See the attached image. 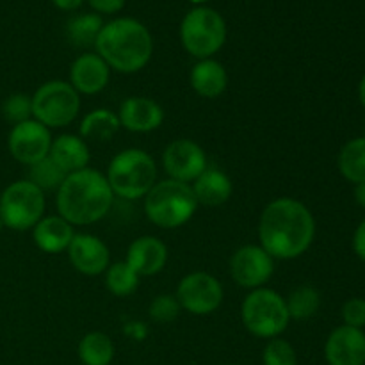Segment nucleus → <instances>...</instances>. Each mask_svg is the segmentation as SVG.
I'll return each instance as SVG.
<instances>
[{
  "label": "nucleus",
  "instance_id": "nucleus-10",
  "mask_svg": "<svg viewBox=\"0 0 365 365\" xmlns=\"http://www.w3.org/2000/svg\"><path fill=\"white\" fill-rule=\"evenodd\" d=\"M175 298L185 312L192 316H209L221 307L225 291L216 277L205 271H195L178 282Z\"/></svg>",
  "mask_w": 365,
  "mask_h": 365
},
{
  "label": "nucleus",
  "instance_id": "nucleus-11",
  "mask_svg": "<svg viewBox=\"0 0 365 365\" xmlns=\"http://www.w3.org/2000/svg\"><path fill=\"white\" fill-rule=\"evenodd\" d=\"M50 146H52L50 128L36 120H27L24 123L14 125L7 135L9 153L14 160L24 166H32L48 157Z\"/></svg>",
  "mask_w": 365,
  "mask_h": 365
},
{
  "label": "nucleus",
  "instance_id": "nucleus-39",
  "mask_svg": "<svg viewBox=\"0 0 365 365\" xmlns=\"http://www.w3.org/2000/svg\"><path fill=\"white\" fill-rule=\"evenodd\" d=\"M191 4H196V6H200V4H205V2H210V0H189Z\"/></svg>",
  "mask_w": 365,
  "mask_h": 365
},
{
  "label": "nucleus",
  "instance_id": "nucleus-5",
  "mask_svg": "<svg viewBox=\"0 0 365 365\" xmlns=\"http://www.w3.org/2000/svg\"><path fill=\"white\" fill-rule=\"evenodd\" d=\"M106 178L114 196L123 200L145 198L155 185L157 166L145 150L127 148L113 157Z\"/></svg>",
  "mask_w": 365,
  "mask_h": 365
},
{
  "label": "nucleus",
  "instance_id": "nucleus-24",
  "mask_svg": "<svg viewBox=\"0 0 365 365\" xmlns=\"http://www.w3.org/2000/svg\"><path fill=\"white\" fill-rule=\"evenodd\" d=\"M77 353L84 365H110L114 360V344L103 331H91L81 339Z\"/></svg>",
  "mask_w": 365,
  "mask_h": 365
},
{
  "label": "nucleus",
  "instance_id": "nucleus-32",
  "mask_svg": "<svg viewBox=\"0 0 365 365\" xmlns=\"http://www.w3.org/2000/svg\"><path fill=\"white\" fill-rule=\"evenodd\" d=\"M180 303L171 294H159L148 307V316L155 323H171L180 314Z\"/></svg>",
  "mask_w": 365,
  "mask_h": 365
},
{
  "label": "nucleus",
  "instance_id": "nucleus-26",
  "mask_svg": "<svg viewBox=\"0 0 365 365\" xmlns=\"http://www.w3.org/2000/svg\"><path fill=\"white\" fill-rule=\"evenodd\" d=\"M289 317L296 321H307L317 314L321 309V294L312 285L296 287L285 299Z\"/></svg>",
  "mask_w": 365,
  "mask_h": 365
},
{
  "label": "nucleus",
  "instance_id": "nucleus-7",
  "mask_svg": "<svg viewBox=\"0 0 365 365\" xmlns=\"http://www.w3.org/2000/svg\"><path fill=\"white\" fill-rule=\"evenodd\" d=\"M180 41L185 52L198 61L210 59L227 41V21L216 9L195 7L182 20Z\"/></svg>",
  "mask_w": 365,
  "mask_h": 365
},
{
  "label": "nucleus",
  "instance_id": "nucleus-19",
  "mask_svg": "<svg viewBox=\"0 0 365 365\" xmlns=\"http://www.w3.org/2000/svg\"><path fill=\"white\" fill-rule=\"evenodd\" d=\"M73 235V225L68 223L59 214L57 216H43L32 228L34 245L41 252L50 253V255L66 252Z\"/></svg>",
  "mask_w": 365,
  "mask_h": 365
},
{
  "label": "nucleus",
  "instance_id": "nucleus-33",
  "mask_svg": "<svg viewBox=\"0 0 365 365\" xmlns=\"http://www.w3.org/2000/svg\"><path fill=\"white\" fill-rule=\"evenodd\" d=\"M342 319L346 327L362 328L365 327V299L351 298L342 305Z\"/></svg>",
  "mask_w": 365,
  "mask_h": 365
},
{
  "label": "nucleus",
  "instance_id": "nucleus-30",
  "mask_svg": "<svg viewBox=\"0 0 365 365\" xmlns=\"http://www.w3.org/2000/svg\"><path fill=\"white\" fill-rule=\"evenodd\" d=\"M2 116L7 123L14 125L32 120V96L25 93H13L2 103Z\"/></svg>",
  "mask_w": 365,
  "mask_h": 365
},
{
  "label": "nucleus",
  "instance_id": "nucleus-35",
  "mask_svg": "<svg viewBox=\"0 0 365 365\" xmlns=\"http://www.w3.org/2000/svg\"><path fill=\"white\" fill-rule=\"evenodd\" d=\"M353 250L359 255V259L365 262V220L356 227L355 235H353Z\"/></svg>",
  "mask_w": 365,
  "mask_h": 365
},
{
  "label": "nucleus",
  "instance_id": "nucleus-18",
  "mask_svg": "<svg viewBox=\"0 0 365 365\" xmlns=\"http://www.w3.org/2000/svg\"><path fill=\"white\" fill-rule=\"evenodd\" d=\"M125 262L138 273V277H153L166 267L168 246L155 235H143L128 246Z\"/></svg>",
  "mask_w": 365,
  "mask_h": 365
},
{
  "label": "nucleus",
  "instance_id": "nucleus-2",
  "mask_svg": "<svg viewBox=\"0 0 365 365\" xmlns=\"http://www.w3.org/2000/svg\"><path fill=\"white\" fill-rule=\"evenodd\" d=\"M114 195L106 175L84 168L66 175L57 189V212L73 227H86L103 220L113 207Z\"/></svg>",
  "mask_w": 365,
  "mask_h": 365
},
{
  "label": "nucleus",
  "instance_id": "nucleus-27",
  "mask_svg": "<svg viewBox=\"0 0 365 365\" xmlns=\"http://www.w3.org/2000/svg\"><path fill=\"white\" fill-rule=\"evenodd\" d=\"M103 27V21L100 14L86 13L71 18L66 25V36L75 46H95L96 38Z\"/></svg>",
  "mask_w": 365,
  "mask_h": 365
},
{
  "label": "nucleus",
  "instance_id": "nucleus-37",
  "mask_svg": "<svg viewBox=\"0 0 365 365\" xmlns=\"http://www.w3.org/2000/svg\"><path fill=\"white\" fill-rule=\"evenodd\" d=\"M355 200L362 209H365V182L355 184Z\"/></svg>",
  "mask_w": 365,
  "mask_h": 365
},
{
  "label": "nucleus",
  "instance_id": "nucleus-1",
  "mask_svg": "<svg viewBox=\"0 0 365 365\" xmlns=\"http://www.w3.org/2000/svg\"><path fill=\"white\" fill-rule=\"evenodd\" d=\"M314 237L316 220L303 202L284 196L264 207L259 221V241L273 259H298L312 246Z\"/></svg>",
  "mask_w": 365,
  "mask_h": 365
},
{
  "label": "nucleus",
  "instance_id": "nucleus-17",
  "mask_svg": "<svg viewBox=\"0 0 365 365\" xmlns=\"http://www.w3.org/2000/svg\"><path fill=\"white\" fill-rule=\"evenodd\" d=\"M110 68L98 53L86 52L71 63L70 84L78 95H96L109 84Z\"/></svg>",
  "mask_w": 365,
  "mask_h": 365
},
{
  "label": "nucleus",
  "instance_id": "nucleus-31",
  "mask_svg": "<svg viewBox=\"0 0 365 365\" xmlns=\"http://www.w3.org/2000/svg\"><path fill=\"white\" fill-rule=\"evenodd\" d=\"M264 365H298L296 349L289 341L277 337L271 339L262 351Z\"/></svg>",
  "mask_w": 365,
  "mask_h": 365
},
{
  "label": "nucleus",
  "instance_id": "nucleus-28",
  "mask_svg": "<svg viewBox=\"0 0 365 365\" xmlns=\"http://www.w3.org/2000/svg\"><path fill=\"white\" fill-rule=\"evenodd\" d=\"M139 285V277L127 262H114L106 271V287L118 298L134 294Z\"/></svg>",
  "mask_w": 365,
  "mask_h": 365
},
{
  "label": "nucleus",
  "instance_id": "nucleus-4",
  "mask_svg": "<svg viewBox=\"0 0 365 365\" xmlns=\"http://www.w3.org/2000/svg\"><path fill=\"white\" fill-rule=\"evenodd\" d=\"M198 202L189 184L178 180L159 182L145 196V214L159 228L175 230L195 216Z\"/></svg>",
  "mask_w": 365,
  "mask_h": 365
},
{
  "label": "nucleus",
  "instance_id": "nucleus-20",
  "mask_svg": "<svg viewBox=\"0 0 365 365\" xmlns=\"http://www.w3.org/2000/svg\"><path fill=\"white\" fill-rule=\"evenodd\" d=\"M48 157L64 173L70 175L88 168L91 153H89L88 143L81 135L61 134L56 139H52Z\"/></svg>",
  "mask_w": 365,
  "mask_h": 365
},
{
  "label": "nucleus",
  "instance_id": "nucleus-14",
  "mask_svg": "<svg viewBox=\"0 0 365 365\" xmlns=\"http://www.w3.org/2000/svg\"><path fill=\"white\" fill-rule=\"evenodd\" d=\"M70 262L86 277H98L110 266V252L106 242L91 234H75L68 246Z\"/></svg>",
  "mask_w": 365,
  "mask_h": 365
},
{
  "label": "nucleus",
  "instance_id": "nucleus-40",
  "mask_svg": "<svg viewBox=\"0 0 365 365\" xmlns=\"http://www.w3.org/2000/svg\"><path fill=\"white\" fill-rule=\"evenodd\" d=\"M4 228H6V227H4V223H2V220H0V232H2V230H4Z\"/></svg>",
  "mask_w": 365,
  "mask_h": 365
},
{
  "label": "nucleus",
  "instance_id": "nucleus-6",
  "mask_svg": "<svg viewBox=\"0 0 365 365\" xmlns=\"http://www.w3.org/2000/svg\"><path fill=\"white\" fill-rule=\"evenodd\" d=\"M241 319L246 330L259 339H277L287 330L289 310L285 298L267 287L253 289L241 307Z\"/></svg>",
  "mask_w": 365,
  "mask_h": 365
},
{
  "label": "nucleus",
  "instance_id": "nucleus-16",
  "mask_svg": "<svg viewBox=\"0 0 365 365\" xmlns=\"http://www.w3.org/2000/svg\"><path fill=\"white\" fill-rule=\"evenodd\" d=\"M121 127L135 134L153 132L164 123V110L155 100L146 96H128L118 110Z\"/></svg>",
  "mask_w": 365,
  "mask_h": 365
},
{
  "label": "nucleus",
  "instance_id": "nucleus-8",
  "mask_svg": "<svg viewBox=\"0 0 365 365\" xmlns=\"http://www.w3.org/2000/svg\"><path fill=\"white\" fill-rule=\"evenodd\" d=\"M81 110V95L66 81H48L32 95V120L46 128L68 127Z\"/></svg>",
  "mask_w": 365,
  "mask_h": 365
},
{
  "label": "nucleus",
  "instance_id": "nucleus-38",
  "mask_svg": "<svg viewBox=\"0 0 365 365\" xmlns=\"http://www.w3.org/2000/svg\"><path fill=\"white\" fill-rule=\"evenodd\" d=\"M359 98H360V103L365 107V75L362 77V81H360V86H359Z\"/></svg>",
  "mask_w": 365,
  "mask_h": 365
},
{
  "label": "nucleus",
  "instance_id": "nucleus-15",
  "mask_svg": "<svg viewBox=\"0 0 365 365\" xmlns=\"http://www.w3.org/2000/svg\"><path fill=\"white\" fill-rule=\"evenodd\" d=\"M324 359L328 365H365V334L360 328L337 327L327 339Z\"/></svg>",
  "mask_w": 365,
  "mask_h": 365
},
{
  "label": "nucleus",
  "instance_id": "nucleus-41",
  "mask_svg": "<svg viewBox=\"0 0 365 365\" xmlns=\"http://www.w3.org/2000/svg\"><path fill=\"white\" fill-rule=\"evenodd\" d=\"M228 365H237V364H228Z\"/></svg>",
  "mask_w": 365,
  "mask_h": 365
},
{
  "label": "nucleus",
  "instance_id": "nucleus-9",
  "mask_svg": "<svg viewBox=\"0 0 365 365\" xmlns=\"http://www.w3.org/2000/svg\"><path fill=\"white\" fill-rule=\"evenodd\" d=\"M45 192L31 180H16L0 192V220L11 230H32L45 214Z\"/></svg>",
  "mask_w": 365,
  "mask_h": 365
},
{
  "label": "nucleus",
  "instance_id": "nucleus-23",
  "mask_svg": "<svg viewBox=\"0 0 365 365\" xmlns=\"http://www.w3.org/2000/svg\"><path fill=\"white\" fill-rule=\"evenodd\" d=\"M120 127V118L116 113L109 109H93L82 118L78 132L84 141L88 139V141L106 143L116 135Z\"/></svg>",
  "mask_w": 365,
  "mask_h": 365
},
{
  "label": "nucleus",
  "instance_id": "nucleus-12",
  "mask_svg": "<svg viewBox=\"0 0 365 365\" xmlns=\"http://www.w3.org/2000/svg\"><path fill=\"white\" fill-rule=\"evenodd\" d=\"M274 273V259L262 246H241L230 259V274L242 289H260Z\"/></svg>",
  "mask_w": 365,
  "mask_h": 365
},
{
  "label": "nucleus",
  "instance_id": "nucleus-13",
  "mask_svg": "<svg viewBox=\"0 0 365 365\" xmlns=\"http://www.w3.org/2000/svg\"><path fill=\"white\" fill-rule=\"evenodd\" d=\"M163 168L171 180L195 182L209 168L207 153L191 139H175L163 153Z\"/></svg>",
  "mask_w": 365,
  "mask_h": 365
},
{
  "label": "nucleus",
  "instance_id": "nucleus-21",
  "mask_svg": "<svg viewBox=\"0 0 365 365\" xmlns=\"http://www.w3.org/2000/svg\"><path fill=\"white\" fill-rule=\"evenodd\" d=\"M191 88L196 95L203 98H217L223 95L228 88V73L223 64L216 59H202L191 68L189 75Z\"/></svg>",
  "mask_w": 365,
  "mask_h": 365
},
{
  "label": "nucleus",
  "instance_id": "nucleus-22",
  "mask_svg": "<svg viewBox=\"0 0 365 365\" xmlns=\"http://www.w3.org/2000/svg\"><path fill=\"white\" fill-rule=\"evenodd\" d=\"M192 192L198 205L220 207L230 200L234 185L230 177L217 168H207L195 182H192Z\"/></svg>",
  "mask_w": 365,
  "mask_h": 365
},
{
  "label": "nucleus",
  "instance_id": "nucleus-25",
  "mask_svg": "<svg viewBox=\"0 0 365 365\" xmlns=\"http://www.w3.org/2000/svg\"><path fill=\"white\" fill-rule=\"evenodd\" d=\"M339 171L353 184L365 182V135L351 139L339 152Z\"/></svg>",
  "mask_w": 365,
  "mask_h": 365
},
{
  "label": "nucleus",
  "instance_id": "nucleus-29",
  "mask_svg": "<svg viewBox=\"0 0 365 365\" xmlns=\"http://www.w3.org/2000/svg\"><path fill=\"white\" fill-rule=\"evenodd\" d=\"M29 168L31 170H29L27 180H31L43 192L57 191L61 187V184L64 182V178H66V173L50 157H45L43 160H39V163L32 164Z\"/></svg>",
  "mask_w": 365,
  "mask_h": 365
},
{
  "label": "nucleus",
  "instance_id": "nucleus-3",
  "mask_svg": "<svg viewBox=\"0 0 365 365\" xmlns=\"http://www.w3.org/2000/svg\"><path fill=\"white\" fill-rule=\"evenodd\" d=\"M96 53L118 73H138L152 59L153 39L135 18H116L103 24L95 43Z\"/></svg>",
  "mask_w": 365,
  "mask_h": 365
},
{
  "label": "nucleus",
  "instance_id": "nucleus-34",
  "mask_svg": "<svg viewBox=\"0 0 365 365\" xmlns=\"http://www.w3.org/2000/svg\"><path fill=\"white\" fill-rule=\"evenodd\" d=\"M125 2H127V0H88L89 6H91L96 13L102 14L118 13V11L123 9Z\"/></svg>",
  "mask_w": 365,
  "mask_h": 365
},
{
  "label": "nucleus",
  "instance_id": "nucleus-36",
  "mask_svg": "<svg viewBox=\"0 0 365 365\" xmlns=\"http://www.w3.org/2000/svg\"><path fill=\"white\" fill-rule=\"evenodd\" d=\"M52 2L53 6L59 7V9L63 11H75L82 6L84 0H52Z\"/></svg>",
  "mask_w": 365,
  "mask_h": 365
}]
</instances>
